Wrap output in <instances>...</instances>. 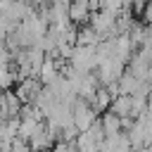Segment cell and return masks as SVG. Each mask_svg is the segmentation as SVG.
Segmentation results:
<instances>
[{"label": "cell", "mask_w": 152, "mask_h": 152, "mask_svg": "<svg viewBox=\"0 0 152 152\" xmlns=\"http://www.w3.org/2000/svg\"><path fill=\"white\" fill-rule=\"evenodd\" d=\"M88 0H74L71 5H69V19L71 21H86L88 19Z\"/></svg>", "instance_id": "1"}, {"label": "cell", "mask_w": 152, "mask_h": 152, "mask_svg": "<svg viewBox=\"0 0 152 152\" xmlns=\"http://www.w3.org/2000/svg\"><path fill=\"white\" fill-rule=\"evenodd\" d=\"M40 152H50V150H40Z\"/></svg>", "instance_id": "2"}, {"label": "cell", "mask_w": 152, "mask_h": 152, "mask_svg": "<svg viewBox=\"0 0 152 152\" xmlns=\"http://www.w3.org/2000/svg\"><path fill=\"white\" fill-rule=\"evenodd\" d=\"M0 121H2V119H0Z\"/></svg>", "instance_id": "3"}]
</instances>
